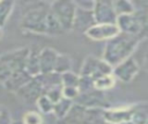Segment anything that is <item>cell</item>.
Returning a JSON list of instances; mask_svg holds the SVG:
<instances>
[{"mask_svg": "<svg viewBox=\"0 0 148 124\" xmlns=\"http://www.w3.org/2000/svg\"><path fill=\"white\" fill-rule=\"evenodd\" d=\"M36 105L38 108V111L40 114H53V109H54V103L46 96V95H42L37 102H36Z\"/></svg>", "mask_w": 148, "mask_h": 124, "instance_id": "obj_23", "label": "cell"}, {"mask_svg": "<svg viewBox=\"0 0 148 124\" xmlns=\"http://www.w3.org/2000/svg\"><path fill=\"white\" fill-rule=\"evenodd\" d=\"M45 89L40 79V74L37 76H34L28 83H25L21 89H18L15 94L27 104L36 103L37 100L44 95Z\"/></svg>", "mask_w": 148, "mask_h": 124, "instance_id": "obj_5", "label": "cell"}, {"mask_svg": "<svg viewBox=\"0 0 148 124\" xmlns=\"http://www.w3.org/2000/svg\"><path fill=\"white\" fill-rule=\"evenodd\" d=\"M73 104H74V101L62 97V99L59 100L57 103H54L53 115L58 118V121L62 119L64 117H66V115L68 114V111L71 110V108H72Z\"/></svg>", "mask_w": 148, "mask_h": 124, "instance_id": "obj_17", "label": "cell"}, {"mask_svg": "<svg viewBox=\"0 0 148 124\" xmlns=\"http://www.w3.org/2000/svg\"><path fill=\"white\" fill-rule=\"evenodd\" d=\"M15 7V2L10 0H1L0 1V28H3L8 22L13 10Z\"/></svg>", "mask_w": 148, "mask_h": 124, "instance_id": "obj_18", "label": "cell"}, {"mask_svg": "<svg viewBox=\"0 0 148 124\" xmlns=\"http://www.w3.org/2000/svg\"><path fill=\"white\" fill-rule=\"evenodd\" d=\"M131 121H133L136 124H146L148 122V107L145 104L135 105Z\"/></svg>", "mask_w": 148, "mask_h": 124, "instance_id": "obj_22", "label": "cell"}, {"mask_svg": "<svg viewBox=\"0 0 148 124\" xmlns=\"http://www.w3.org/2000/svg\"><path fill=\"white\" fill-rule=\"evenodd\" d=\"M142 38V36H132L119 32V35L105 43L102 59H104L113 68L121 61L132 57Z\"/></svg>", "mask_w": 148, "mask_h": 124, "instance_id": "obj_1", "label": "cell"}, {"mask_svg": "<svg viewBox=\"0 0 148 124\" xmlns=\"http://www.w3.org/2000/svg\"><path fill=\"white\" fill-rule=\"evenodd\" d=\"M74 102L87 109H104L105 95L103 92L92 89L87 93H80L79 97Z\"/></svg>", "mask_w": 148, "mask_h": 124, "instance_id": "obj_9", "label": "cell"}, {"mask_svg": "<svg viewBox=\"0 0 148 124\" xmlns=\"http://www.w3.org/2000/svg\"><path fill=\"white\" fill-rule=\"evenodd\" d=\"M135 105L118 107L111 109H104V119L106 124H123L132 119Z\"/></svg>", "mask_w": 148, "mask_h": 124, "instance_id": "obj_10", "label": "cell"}, {"mask_svg": "<svg viewBox=\"0 0 148 124\" xmlns=\"http://www.w3.org/2000/svg\"><path fill=\"white\" fill-rule=\"evenodd\" d=\"M50 10L59 21L65 32L73 30V23H74L75 13H76L75 1L58 0V1L50 2Z\"/></svg>", "mask_w": 148, "mask_h": 124, "instance_id": "obj_3", "label": "cell"}, {"mask_svg": "<svg viewBox=\"0 0 148 124\" xmlns=\"http://www.w3.org/2000/svg\"><path fill=\"white\" fill-rule=\"evenodd\" d=\"M44 95H46L53 103H57L59 100L62 99V85L51 87L50 89H47V90L45 92Z\"/></svg>", "mask_w": 148, "mask_h": 124, "instance_id": "obj_26", "label": "cell"}, {"mask_svg": "<svg viewBox=\"0 0 148 124\" xmlns=\"http://www.w3.org/2000/svg\"><path fill=\"white\" fill-rule=\"evenodd\" d=\"M13 73H14L13 68L5 60H2L0 58V83L5 85L8 81V79L12 76Z\"/></svg>", "mask_w": 148, "mask_h": 124, "instance_id": "obj_25", "label": "cell"}, {"mask_svg": "<svg viewBox=\"0 0 148 124\" xmlns=\"http://www.w3.org/2000/svg\"><path fill=\"white\" fill-rule=\"evenodd\" d=\"M60 79H61V85L62 87H77L79 88V83H80V74L71 71H67L62 74H60Z\"/></svg>", "mask_w": 148, "mask_h": 124, "instance_id": "obj_20", "label": "cell"}, {"mask_svg": "<svg viewBox=\"0 0 148 124\" xmlns=\"http://www.w3.org/2000/svg\"><path fill=\"white\" fill-rule=\"evenodd\" d=\"M113 7L117 13V16L127 15V14H132L135 12V6L133 1H127V0L113 1Z\"/></svg>", "mask_w": 148, "mask_h": 124, "instance_id": "obj_19", "label": "cell"}, {"mask_svg": "<svg viewBox=\"0 0 148 124\" xmlns=\"http://www.w3.org/2000/svg\"><path fill=\"white\" fill-rule=\"evenodd\" d=\"M62 34H65V30L62 29L59 21L56 19V16L50 10L46 17V35L54 37V36H60Z\"/></svg>", "mask_w": 148, "mask_h": 124, "instance_id": "obj_16", "label": "cell"}, {"mask_svg": "<svg viewBox=\"0 0 148 124\" xmlns=\"http://www.w3.org/2000/svg\"><path fill=\"white\" fill-rule=\"evenodd\" d=\"M0 124H14L9 111L7 109H5V108L0 112Z\"/></svg>", "mask_w": 148, "mask_h": 124, "instance_id": "obj_28", "label": "cell"}, {"mask_svg": "<svg viewBox=\"0 0 148 124\" xmlns=\"http://www.w3.org/2000/svg\"><path fill=\"white\" fill-rule=\"evenodd\" d=\"M1 36H2V28H0V38H1Z\"/></svg>", "mask_w": 148, "mask_h": 124, "instance_id": "obj_32", "label": "cell"}, {"mask_svg": "<svg viewBox=\"0 0 148 124\" xmlns=\"http://www.w3.org/2000/svg\"><path fill=\"white\" fill-rule=\"evenodd\" d=\"M109 73H112V67L104 59L97 58L91 54L86 57L80 70V76L89 78L91 80H95L96 78Z\"/></svg>", "mask_w": 148, "mask_h": 124, "instance_id": "obj_4", "label": "cell"}, {"mask_svg": "<svg viewBox=\"0 0 148 124\" xmlns=\"http://www.w3.org/2000/svg\"><path fill=\"white\" fill-rule=\"evenodd\" d=\"M71 70H72V59H71V57L68 54H65V53H59L54 73L62 74V73H65L67 71H71Z\"/></svg>", "mask_w": 148, "mask_h": 124, "instance_id": "obj_21", "label": "cell"}, {"mask_svg": "<svg viewBox=\"0 0 148 124\" xmlns=\"http://www.w3.org/2000/svg\"><path fill=\"white\" fill-rule=\"evenodd\" d=\"M80 95V89L77 87H62V97L75 101Z\"/></svg>", "mask_w": 148, "mask_h": 124, "instance_id": "obj_27", "label": "cell"}, {"mask_svg": "<svg viewBox=\"0 0 148 124\" xmlns=\"http://www.w3.org/2000/svg\"><path fill=\"white\" fill-rule=\"evenodd\" d=\"M39 53L40 50L37 48H30L27 63H25V71L34 78L40 74V64H39Z\"/></svg>", "mask_w": 148, "mask_h": 124, "instance_id": "obj_14", "label": "cell"}, {"mask_svg": "<svg viewBox=\"0 0 148 124\" xmlns=\"http://www.w3.org/2000/svg\"><path fill=\"white\" fill-rule=\"evenodd\" d=\"M2 109H3V108H2V107H1V105H0V112H1V111H2Z\"/></svg>", "mask_w": 148, "mask_h": 124, "instance_id": "obj_34", "label": "cell"}, {"mask_svg": "<svg viewBox=\"0 0 148 124\" xmlns=\"http://www.w3.org/2000/svg\"><path fill=\"white\" fill-rule=\"evenodd\" d=\"M119 29L117 24H98L95 23L91 28H89L86 31V36L95 42H102V41H110L117 35H119Z\"/></svg>", "mask_w": 148, "mask_h": 124, "instance_id": "obj_8", "label": "cell"}, {"mask_svg": "<svg viewBox=\"0 0 148 124\" xmlns=\"http://www.w3.org/2000/svg\"><path fill=\"white\" fill-rule=\"evenodd\" d=\"M32 76L25 71V70H20L16 71L12 74V76L8 79V81L3 85L5 88L12 93H16L18 89H21L25 83H28Z\"/></svg>", "mask_w": 148, "mask_h": 124, "instance_id": "obj_13", "label": "cell"}, {"mask_svg": "<svg viewBox=\"0 0 148 124\" xmlns=\"http://www.w3.org/2000/svg\"><path fill=\"white\" fill-rule=\"evenodd\" d=\"M59 53L52 48H43L39 53V64H40V74L54 73L56 65L58 61Z\"/></svg>", "mask_w": 148, "mask_h": 124, "instance_id": "obj_11", "label": "cell"}, {"mask_svg": "<svg viewBox=\"0 0 148 124\" xmlns=\"http://www.w3.org/2000/svg\"><path fill=\"white\" fill-rule=\"evenodd\" d=\"M50 12V3L38 2L34 3L28 7L21 19L20 27L22 30L38 34V35H46V17Z\"/></svg>", "mask_w": 148, "mask_h": 124, "instance_id": "obj_2", "label": "cell"}, {"mask_svg": "<svg viewBox=\"0 0 148 124\" xmlns=\"http://www.w3.org/2000/svg\"><path fill=\"white\" fill-rule=\"evenodd\" d=\"M143 65H145L146 72L148 73V51H147V52H146V54H145V59H143Z\"/></svg>", "mask_w": 148, "mask_h": 124, "instance_id": "obj_30", "label": "cell"}, {"mask_svg": "<svg viewBox=\"0 0 148 124\" xmlns=\"http://www.w3.org/2000/svg\"><path fill=\"white\" fill-rule=\"evenodd\" d=\"M116 82H117V79L114 78V75L112 73L104 74V75L98 76L94 80V89L104 93V92L113 88Z\"/></svg>", "mask_w": 148, "mask_h": 124, "instance_id": "obj_15", "label": "cell"}, {"mask_svg": "<svg viewBox=\"0 0 148 124\" xmlns=\"http://www.w3.org/2000/svg\"><path fill=\"white\" fill-rule=\"evenodd\" d=\"M123 124H136V123H134L133 121H128V122H125V123H123Z\"/></svg>", "mask_w": 148, "mask_h": 124, "instance_id": "obj_31", "label": "cell"}, {"mask_svg": "<svg viewBox=\"0 0 148 124\" xmlns=\"http://www.w3.org/2000/svg\"><path fill=\"white\" fill-rule=\"evenodd\" d=\"M92 14L95 22L98 24H116L118 17L113 1H95Z\"/></svg>", "mask_w": 148, "mask_h": 124, "instance_id": "obj_7", "label": "cell"}, {"mask_svg": "<svg viewBox=\"0 0 148 124\" xmlns=\"http://www.w3.org/2000/svg\"><path fill=\"white\" fill-rule=\"evenodd\" d=\"M139 71H140V66L135 60V58L132 56L126 60L121 61L119 65L114 66L112 68V74L114 75L117 81L127 83V82H131L138 75Z\"/></svg>", "mask_w": 148, "mask_h": 124, "instance_id": "obj_6", "label": "cell"}, {"mask_svg": "<svg viewBox=\"0 0 148 124\" xmlns=\"http://www.w3.org/2000/svg\"><path fill=\"white\" fill-rule=\"evenodd\" d=\"M146 124H148V122H147V123H146Z\"/></svg>", "mask_w": 148, "mask_h": 124, "instance_id": "obj_35", "label": "cell"}, {"mask_svg": "<svg viewBox=\"0 0 148 124\" xmlns=\"http://www.w3.org/2000/svg\"><path fill=\"white\" fill-rule=\"evenodd\" d=\"M44 119L39 111L28 110L22 116V124H43Z\"/></svg>", "mask_w": 148, "mask_h": 124, "instance_id": "obj_24", "label": "cell"}, {"mask_svg": "<svg viewBox=\"0 0 148 124\" xmlns=\"http://www.w3.org/2000/svg\"><path fill=\"white\" fill-rule=\"evenodd\" d=\"M76 7L86 9V10H92L95 6V1H75Z\"/></svg>", "mask_w": 148, "mask_h": 124, "instance_id": "obj_29", "label": "cell"}, {"mask_svg": "<svg viewBox=\"0 0 148 124\" xmlns=\"http://www.w3.org/2000/svg\"><path fill=\"white\" fill-rule=\"evenodd\" d=\"M146 29L148 30V20H147V24H146Z\"/></svg>", "mask_w": 148, "mask_h": 124, "instance_id": "obj_33", "label": "cell"}, {"mask_svg": "<svg viewBox=\"0 0 148 124\" xmlns=\"http://www.w3.org/2000/svg\"><path fill=\"white\" fill-rule=\"evenodd\" d=\"M95 23L96 22L94 19L92 10H86V9L76 7V13H75L74 23H73V30L86 34V31L89 28H91Z\"/></svg>", "mask_w": 148, "mask_h": 124, "instance_id": "obj_12", "label": "cell"}]
</instances>
